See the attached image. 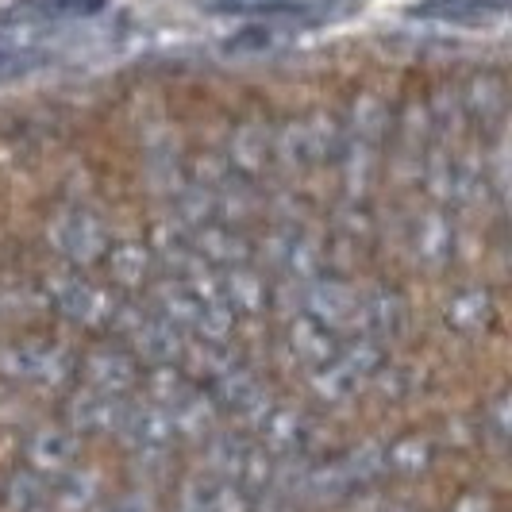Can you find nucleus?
I'll use <instances>...</instances> for the list:
<instances>
[{"instance_id":"nucleus-1","label":"nucleus","mask_w":512,"mask_h":512,"mask_svg":"<svg viewBox=\"0 0 512 512\" xmlns=\"http://www.w3.org/2000/svg\"><path fill=\"white\" fill-rule=\"evenodd\" d=\"M505 12L501 0H420L412 4L416 20H436V24H489Z\"/></svg>"},{"instance_id":"nucleus-2","label":"nucleus","mask_w":512,"mask_h":512,"mask_svg":"<svg viewBox=\"0 0 512 512\" xmlns=\"http://www.w3.org/2000/svg\"><path fill=\"white\" fill-rule=\"evenodd\" d=\"M205 8L231 16H293L308 8V0H205Z\"/></svg>"},{"instance_id":"nucleus-3","label":"nucleus","mask_w":512,"mask_h":512,"mask_svg":"<svg viewBox=\"0 0 512 512\" xmlns=\"http://www.w3.org/2000/svg\"><path fill=\"white\" fill-rule=\"evenodd\" d=\"M39 66V54L31 51H0V81H12V77H24Z\"/></svg>"},{"instance_id":"nucleus-4","label":"nucleus","mask_w":512,"mask_h":512,"mask_svg":"<svg viewBox=\"0 0 512 512\" xmlns=\"http://www.w3.org/2000/svg\"><path fill=\"white\" fill-rule=\"evenodd\" d=\"M54 12H70V16H93L101 12L104 0H47Z\"/></svg>"}]
</instances>
